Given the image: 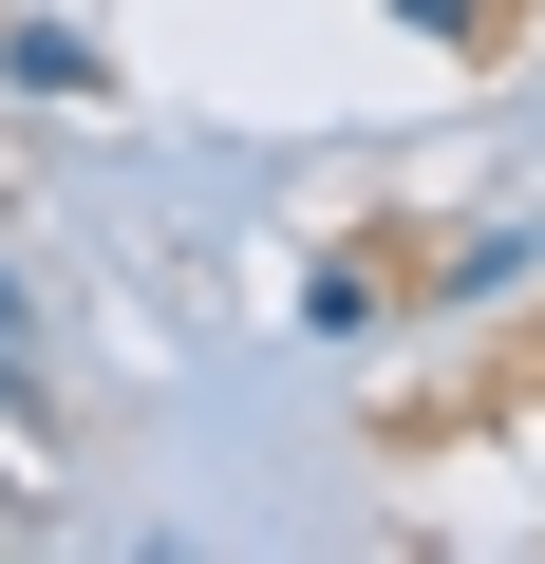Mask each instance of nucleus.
Returning a JSON list of instances; mask_svg holds the SVG:
<instances>
[{
  "instance_id": "nucleus-1",
  "label": "nucleus",
  "mask_w": 545,
  "mask_h": 564,
  "mask_svg": "<svg viewBox=\"0 0 545 564\" xmlns=\"http://www.w3.org/2000/svg\"><path fill=\"white\" fill-rule=\"evenodd\" d=\"M0 95H113V57L76 20H0Z\"/></svg>"
},
{
  "instance_id": "nucleus-4",
  "label": "nucleus",
  "mask_w": 545,
  "mask_h": 564,
  "mask_svg": "<svg viewBox=\"0 0 545 564\" xmlns=\"http://www.w3.org/2000/svg\"><path fill=\"white\" fill-rule=\"evenodd\" d=\"M0 414H39V377H20V358H0Z\"/></svg>"
},
{
  "instance_id": "nucleus-2",
  "label": "nucleus",
  "mask_w": 545,
  "mask_h": 564,
  "mask_svg": "<svg viewBox=\"0 0 545 564\" xmlns=\"http://www.w3.org/2000/svg\"><path fill=\"white\" fill-rule=\"evenodd\" d=\"M508 282H545V226H470L451 245V302H508Z\"/></svg>"
},
{
  "instance_id": "nucleus-3",
  "label": "nucleus",
  "mask_w": 545,
  "mask_h": 564,
  "mask_svg": "<svg viewBox=\"0 0 545 564\" xmlns=\"http://www.w3.org/2000/svg\"><path fill=\"white\" fill-rule=\"evenodd\" d=\"M395 20H414V39H470V20H489V0H395Z\"/></svg>"
}]
</instances>
